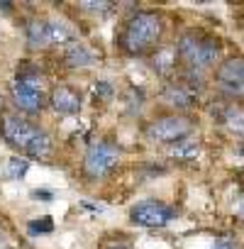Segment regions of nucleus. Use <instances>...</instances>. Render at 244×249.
<instances>
[{"label": "nucleus", "instance_id": "423d86ee", "mask_svg": "<svg viewBox=\"0 0 244 249\" xmlns=\"http://www.w3.org/2000/svg\"><path fill=\"white\" fill-rule=\"evenodd\" d=\"M25 37H27V44L32 49H44V47H52V44H71L73 42V35L71 30L59 22V20H44V18H32L25 22Z\"/></svg>", "mask_w": 244, "mask_h": 249}, {"label": "nucleus", "instance_id": "412c9836", "mask_svg": "<svg viewBox=\"0 0 244 249\" xmlns=\"http://www.w3.org/2000/svg\"><path fill=\"white\" fill-rule=\"evenodd\" d=\"M112 249H132V247H127V244H117V247H112Z\"/></svg>", "mask_w": 244, "mask_h": 249}, {"label": "nucleus", "instance_id": "f3484780", "mask_svg": "<svg viewBox=\"0 0 244 249\" xmlns=\"http://www.w3.org/2000/svg\"><path fill=\"white\" fill-rule=\"evenodd\" d=\"M49 230H52V220H49V217H44L42 222H39V220L30 222V232H49Z\"/></svg>", "mask_w": 244, "mask_h": 249}, {"label": "nucleus", "instance_id": "a211bd4d", "mask_svg": "<svg viewBox=\"0 0 244 249\" xmlns=\"http://www.w3.org/2000/svg\"><path fill=\"white\" fill-rule=\"evenodd\" d=\"M32 196H35V198H42V200H52V193H49V191H35Z\"/></svg>", "mask_w": 244, "mask_h": 249}, {"label": "nucleus", "instance_id": "ddd939ff", "mask_svg": "<svg viewBox=\"0 0 244 249\" xmlns=\"http://www.w3.org/2000/svg\"><path fill=\"white\" fill-rule=\"evenodd\" d=\"M220 122L222 127L234 135V137H242L244 140V107H237V105H227L220 115Z\"/></svg>", "mask_w": 244, "mask_h": 249}, {"label": "nucleus", "instance_id": "7ed1b4c3", "mask_svg": "<svg viewBox=\"0 0 244 249\" xmlns=\"http://www.w3.org/2000/svg\"><path fill=\"white\" fill-rule=\"evenodd\" d=\"M176 56L188 73H203L215 66L220 56V42L200 30H186L176 42Z\"/></svg>", "mask_w": 244, "mask_h": 249}, {"label": "nucleus", "instance_id": "2eb2a0df", "mask_svg": "<svg viewBox=\"0 0 244 249\" xmlns=\"http://www.w3.org/2000/svg\"><path fill=\"white\" fill-rule=\"evenodd\" d=\"M30 169V159H20V157H13L5 166V178L15 181V178H22Z\"/></svg>", "mask_w": 244, "mask_h": 249}, {"label": "nucleus", "instance_id": "9b49d317", "mask_svg": "<svg viewBox=\"0 0 244 249\" xmlns=\"http://www.w3.org/2000/svg\"><path fill=\"white\" fill-rule=\"evenodd\" d=\"M49 105H52L54 112H59V115H78L83 100H81V93H78L73 86L61 83V86H56V88L49 93Z\"/></svg>", "mask_w": 244, "mask_h": 249}, {"label": "nucleus", "instance_id": "aec40b11", "mask_svg": "<svg viewBox=\"0 0 244 249\" xmlns=\"http://www.w3.org/2000/svg\"><path fill=\"white\" fill-rule=\"evenodd\" d=\"M5 247V234H3V230H0V249Z\"/></svg>", "mask_w": 244, "mask_h": 249}, {"label": "nucleus", "instance_id": "f8f14e48", "mask_svg": "<svg viewBox=\"0 0 244 249\" xmlns=\"http://www.w3.org/2000/svg\"><path fill=\"white\" fill-rule=\"evenodd\" d=\"M64 61L71 69H86V66H93L95 64V54L90 52V47H86L83 42L73 39L71 44L64 47Z\"/></svg>", "mask_w": 244, "mask_h": 249}, {"label": "nucleus", "instance_id": "f03ea898", "mask_svg": "<svg viewBox=\"0 0 244 249\" xmlns=\"http://www.w3.org/2000/svg\"><path fill=\"white\" fill-rule=\"evenodd\" d=\"M164 18L157 10H137L132 13L125 22H122L120 32H117V47L130 54V56H139L152 52L154 47L159 49L161 37H164Z\"/></svg>", "mask_w": 244, "mask_h": 249}, {"label": "nucleus", "instance_id": "20e7f679", "mask_svg": "<svg viewBox=\"0 0 244 249\" xmlns=\"http://www.w3.org/2000/svg\"><path fill=\"white\" fill-rule=\"evenodd\" d=\"M10 98L15 103V107L25 115H37L44 107V81L42 73L35 66H25L17 69L15 78L10 81Z\"/></svg>", "mask_w": 244, "mask_h": 249}, {"label": "nucleus", "instance_id": "1a4fd4ad", "mask_svg": "<svg viewBox=\"0 0 244 249\" xmlns=\"http://www.w3.org/2000/svg\"><path fill=\"white\" fill-rule=\"evenodd\" d=\"M215 86L234 100H244V56L222 61L215 71Z\"/></svg>", "mask_w": 244, "mask_h": 249}, {"label": "nucleus", "instance_id": "dca6fc26", "mask_svg": "<svg viewBox=\"0 0 244 249\" xmlns=\"http://www.w3.org/2000/svg\"><path fill=\"white\" fill-rule=\"evenodd\" d=\"M212 249H239V244H237V239H234V237L222 234V237H217V239L212 242Z\"/></svg>", "mask_w": 244, "mask_h": 249}, {"label": "nucleus", "instance_id": "6ab92c4d", "mask_svg": "<svg viewBox=\"0 0 244 249\" xmlns=\"http://www.w3.org/2000/svg\"><path fill=\"white\" fill-rule=\"evenodd\" d=\"M237 215L244 220V193H242V198H239V203H237Z\"/></svg>", "mask_w": 244, "mask_h": 249}, {"label": "nucleus", "instance_id": "9d476101", "mask_svg": "<svg viewBox=\"0 0 244 249\" xmlns=\"http://www.w3.org/2000/svg\"><path fill=\"white\" fill-rule=\"evenodd\" d=\"M198 81V73H188L186 76H178L174 81H169L166 90H164V100L174 107H188L195 103L198 93H200V83H193Z\"/></svg>", "mask_w": 244, "mask_h": 249}, {"label": "nucleus", "instance_id": "f257e3e1", "mask_svg": "<svg viewBox=\"0 0 244 249\" xmlns=\"http://www.w3.org/2000/svg\"><path fill=\"white\" fill-rule=\"evenodd\" d=\"M0 135L22 157H30V159H49L52 157L54 142H52L49 132L20 112H5L0 117Z\"/></svg>", "mask_w": 244, "mask_h": 249}, {"label": "nucleus", "instance_id": "0eeeda50", "mask_svg": "<svg viewBox=\"0 0 244 249\" xmlns=\"http://www.w3.org/2000/svg\"><path fill=\"white\" fill-rule=\"evenodd\" d=\"M120 164V149L110 142H93L81 161V171L88 181H103L112 174V169Z\"/></svg>", "mask_w": 244, "mask_h": 249}, {"label": "nucleus", "instance_id": "39448f33", "mask_svg": "<svg viewBox=\"0 0 244 249\" xmlns=\"http://www.w3.org/2000/svg\"><path fill=\"white\" fill-rule=\"evenodd\" d=\"M144 137L152 144H178L188 137H193V120L186 115H164L152 120L144 127Z\"/></svg>", "mask_w": 244, "mask_h": 249}, {"label": "nucleus", "instance_id": "4468645a", "mask_svg": "<svg viewBox=\"0 0 244 249\" xmlns=\"http://www.w3.org/2000/svg\"><path fill=\"white\" fill-rule=\"evenodd\" d=\"M198 152H200V147H198L195 137H188V140H183V142H178V144L169 147V154H171V157H176V159H195V157H198Z\"/></svg>", "mask_w": 244, "mask_h": 249}, {"label": "nucleus", "instance_id": "6e6552de", "mask_svg": "<svg viewBox=\"0 0 244 249\" xmlns=\"http://www.w3.org/2000/svg\"><path fill=\"white\" fill-rule=\"evenodd\" d=\"M130 220L139 227H166L169 222L176 220V210L166 205L164 200L149 198V200H139L137 205H132Z\"/></svg>", "mask_w": 244, "mask_h": 249}, {"label": "nucleus", "instance_id": "4be33fe9", "mask_svg": "<svg viewBox=\"0 0 244 249\" xmlns=\"http://www.w3.org/2000/svg\"><path fill=\"white\" fill-rule=\"evenodd\" d=\"M0 107H3V98H0Z\"/></svg>", "mask_w": 244, "mask_h": 249}]
</instances>
